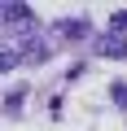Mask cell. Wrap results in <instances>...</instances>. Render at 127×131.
Listing matches in <instances>:
<instances>
[{
	"instance_id": "5b68a950",
	"label": "cell",
	"mask_w": 127,
	"mask_h": 131,
	"mask_svg": "<svg viewBox=\"0 0 127 131\" xmlns=\"http://www.w3.org/2000/svg\"><path fill=\"white\" fill-rule=\"evenodd\" d=\"M13 66H22L18 48H5V44H0V74H5V70H13Z\"/></svg>"
},
{
	"instance_id": "3957f363",
	"label": "cell",
	"mask_w": 127,
	"mask_h": 131,
	"mask_svg": "<svg viewBox=\"0 0 127 131\" xmlns=\"http://www.w3.org/2000/svg\"><path fill=\"white\" fill-rule=\"evenodd\" d=\"M96 48H101L110 61H118V57H127V35H114V31H105V35H96Z\"/></svg>"
},
{
	"instance_id": "6da1fadb",
	"label": "cell",
	"mask_w": 127,
	"mask_h": 131,
	"mask_svg": "<svg viewBox=\"0 0 127 131\" xmlns=\"http://www.w3.org/2000/svg\"><path fill=\"white\" fill-rule=\"evenodd\" d=\"M48 52H53V48H48V39H44V35H26V39H22V48H18V57H22V61H31V66L48 61Z\"/></svg>"
},
{
	"instance_id": "52a82bcc",
	"label": "cell",
	"mask_w": 127,
	"mask_h": 131,
	"mask_svg": "<svg viewBox=\"0 0 127 131\" xmlns=\"http://www.w3.org/2000/svg\"><path fill=\"white\" fill-rule=\"evenodd\" d=\"M114 105H123V109H127V83H114Z\"/></svg>"
},
{
	"instance_id": "8992f818",
	"label": "cell",
	"mask_w": 127,
	"mask_h": 131,
	"mask_svg": "<svg viewBox=\"0 0 127 131\" xmlns=\"http://www.w3.org/2000/svg\"><path fill=\"white\" fill-rule=\"evenodd\" d=\"M114 35H127V9L114 13Z\"/></svg>"
},
{
	"instance_id": "7a4b0ae2",
	"label": "cell",
	"mask_w": 127,
	"mask_h": 131,
	"mask_svg": "<svg viewBox=\"0 0 127 131\" xmlns=\"http://www.w3.org/2000/svg\"><path fill=\"white\" fill-rule=\"evenodd\" d=\"M0 22H9V26H35V9L31 5H0Z\"/></svg>"
},
{
	"instance_id": "277c9868",
	"label": "cell",
	"mask_w": 127,
	"mask_h": 131,
	"mask_svg": "<svg viewBox=\"0 0 127 131\" xmlns=\"http://www.w3.org/2000/svg\"><path fill=\"white\" fill-rule=\"evenodd\" d=\"M57 35H61V39H83V35H88V22H79V18L57 22Z\"/></svg>"
}]
</instances>
